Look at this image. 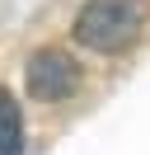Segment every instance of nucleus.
<instances>
[{"label": "nucleus", "mask_w": 150, "mask_h": 155, "mask_svg": "<svg viewBox=\"0 0 150 155\" xmlns=\"http://www.w3.org/2000/svg\"><path fill=\"white\" fill-rule=\"evenodd\" d=\"M145 28V5L141 0H84L75 14V42L99 57H117Z\"/></svg>", "instance_id": "f257e3e1"}, {"label": "nucleus", "mask_w": 150, "mask_h": 155, "mask_svg": "<svg viewBox=\"0 0 150 155\" xmlns=\"http://www.w3.org/2000/svg\"><path fill=\"white\" fill-rule=\"evenodd\" d=\"M28 94L38 99V104H61V99H70L75 89H80V66H75L70 52L61 47H42L28 57Z\"/></svg>", "instance_id": "f03ea898"}, {"label": "nucleus", "mask_w": 150, "mask_h": 155, "mask_svg": "<svg viewBox=\"0 0 150 155\" xmlns=\"http://www.w3.org/2000/svg\"><path fill=\"white\" fill-rule=\"evenodd\" d=\"M0 155H24V108L9 89H0Z\"/></svg>", "instance_id": "7ed1b4c3"}]
</instances>
